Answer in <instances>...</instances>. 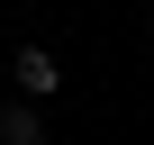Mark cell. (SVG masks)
<instances>
[{
    "label": "cell",
    "mask_w": 154,
    "mask_h": 145,
    "mask_svg": "<svg viewBox=\"0 0 154 145\" xmlns=\"http://www.w3.org/2000/svg\"><path fill=\"white\" fill-rule=\"evenodd\" d=\"M9 91H27V100H54V91H63V72H54V54H45V45H18Z\"/></svg>",
    "instance_id": "cell-1"
},
{
    "label": "cell",
    "mask_w": 154,
    "mask_h": 145,
    "mask_svg": "<svg viewBox=\"0 0 154 145\" xmlns=\"http://www.w3.org/2000/svg\"><path fill=\"white\" fill-rule=\"evenodd\" d=\"M0 136H9V145H45V100L9 91V100H0Z\"/></svg>",
    "instance_id": "cell-2"
},
{
    "label": "cell",
    "mask_w": 154,
    "mask_h": 145,
    "mask_svg": "<svg viewBox=\"0 0 154 145\" xmlns=\"http://www.w3.org/2000/svg\"><path fill=\"white\" fill-rule=\"evenodd\" d=\"M0 145H9V136H0Z\"/></svg>",
    "instance_id": "cell-3"
}]
</instances>
